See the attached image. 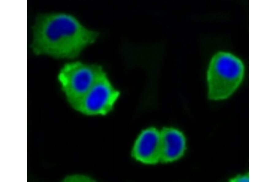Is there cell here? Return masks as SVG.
Wrapping results in <instances>:
<instances>
[{"instance_id":"1","label":"cell","mask_w":276,"mask_h":182,"mask_svg":"<svg viewBox=\"0 0 276 182\" xmlns=\"http://www.w3.org/2000/svg\"><path fill=\"white\" fill-rule=\"evenodd\" d=\"M98 35L97 32L84 26L71 14H45L40 16L35 22L31 47L37 55L74 58L93 43Z\"/></svg>"},{"instance_id":"2","label":"cell","mask_w":276,"mask_h":182,"mask_svg":"<svg viewBox=\"0 0 276 182\" xmlns=\"http://www.w3.org/2000/svg\"><path fill=\"white\" fill-rule=\"evenodd\" d=\"M245 73L242 61L233 54L220 51L212 57L207 72L208 96L214 100L230 97L242 83Z\"/></svg>"},{"instance_id":"3","label":"cell","mask_w":276,"mask_h":182,"mask_svg":"<svg viewBox=\"0 0 276 182\" xmlns=\"http://www.w3.org/2000/svg\"><path fill=\"white\" fill-rule=\"evenodd\" d=\"M104 71L100 66L80 62L65 64L58 79L67 101L74 109Z\"/></svg>"},{"instance_id":"4","label":"cell","mask_w":276,"mask_h":182,"mask_svg":"<svg viewBox=\"0 0 276 182\" xmlns=\"http://www.w3.org/2000/svg\"><path fill=\"white\" fill-rule=\"evenodd\" d=\"M120 95L104 72L75 109L86 116H105L112 110Z\"/></svg>"},{"instance_id":"5","label":"cell","mask_w":276,"mask_h":182,"mask_svg":"<svg viewBox=\"0 0 276 182\" xmlns=\"http://www.w3.org/2000/svg\"><path fill=\"white\" fill-rule=\"evenodd\" d=\"M131 154L144 164L154 165L160 162V131L154 127L143 130L134 143Z\"/></svg>"},{"instance_id":"6","label":"cell","mask_w":276,"mask_h":182,"mask_svg":"<svg viewBox=\"0 0 276 182\" xmlns=\"http://www.w3.org/2000/svg\"><path fill=\"white\" fill-rule=\"evenodd\" d=\"M160 162L170 163L181 157L186 148V140L183 133L172 127H164L160 131Z\"/></svg>"},{"instance_id":"7","label":"cell","mask_w":276,"mask_h":182,"mask_svg":"<svg viewBox=\"0 0 276 182\" xmlns=\"http://www.w3.org/2000/svg\"><path fill=\"white\" fill-rule=\"evenodd\" d=\"M229 182H249V176L248 172L243 174H238L228 179Z\"/></svg>"}]
</instances>
